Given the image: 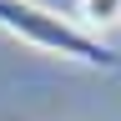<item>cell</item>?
<instances>
[{"label":"cell","instance_id":"obj_1","mask_svg":"<svg viewBox=\"0 0 121 121\" xmlns=\"http://www.w3.org/2000/svg\"><path fill=\"white\" fill-rule=\"evenodd\" d=\"M0 30H10L15 40L35 45V51L81 60V66H101V71H121V56L96 35V30H86L81 20H71V15L45 10L35 0H0Z\"/></svg>","mask_w":121,"mask_h":121},{"label":"cell","instance_id":"obj_2","mask_svg":"<svg viewBox=\"0 0 121 121\" xmlns=\"http://www.w3.org/2000/svg\"><path fill=\"white\" fill-rule=\"evenodd\" d=\"M81 20L91 25H116L121 20V0H81Z\"/></svg>","mask_w":121,"mask_h":121}]
</instances>
